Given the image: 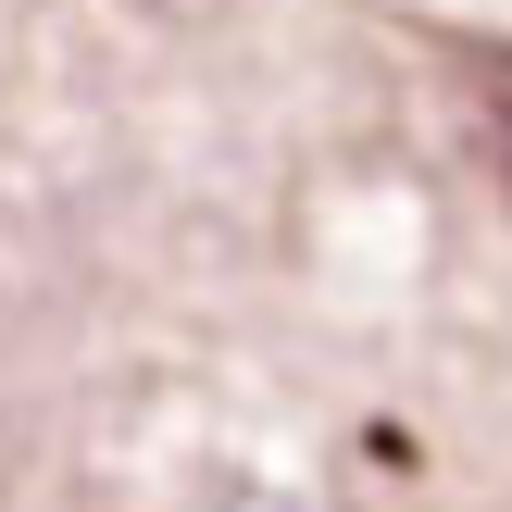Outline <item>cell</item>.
<instances>
[{
  "mask_svg": "<svg viewBox=\"0 0 512 512\" xmlns=\"http://www.w3.org/2000/svg\"><path fill=\"white\" fill-rule=\"evenodd\" d=\"M475 138H488V163L512 188V50H475Z\"/></svg>",
  "mask_w": 512,
  "mask_h": 512,
  "instance_id": "obj_1",
  "label": "cell"
}]
</instances>
